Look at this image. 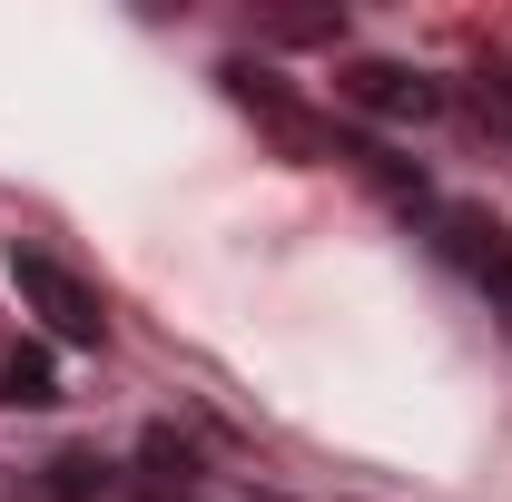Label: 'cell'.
Returning <instances> with one entry per match:
<instances>
[{"label": "cell", "mask_w": 512, "mask_h": 502, "mask_svg": "<svg viewBox=\"0 0 512 502\" xmlns=\"http://www.w3.org/2000/svg\"><path fill=\"white\" fill-rule=\"evenodd\" d=\"M10 286H20V306L40 315L60 345H99L109 335V306H99V286H79L60 256H40V247H10Z\"/></svg>", "instance_id": "cell-1"}, {"label": "cell", "mask_w": 512, "mask_h": 502, "mask_svg": "<svg viewBox=\"0 0 512 502\" xmlns=\"http://www.w3.org/2000/svg\"><path fill=\"white\" fill-rule=\"evenodd\" d=\"M335 89H345L365 119H394V128H414V119L444 109V79H424V69H404V60H355Z\"/></svg>", "instance_id": "cell-2"}, {"label": "cell", "mask_w": 512, "mask_h": 502, "mask_svg": "<svg viewBox=\"0 0 512 502\" xmlns=\"http://www.w3.org/2000/svg\"><path fill=\"white\" fill-rule=\"evenodd\" d=\"M50 493L60 502H109V463H99V453H60V463H50Z\"/></svg>", "instance_id": "cell-3"}, {"label": "cell", "mask_w": 512, "mask_h": 502, "mask_svg": "<svg viewBox=\"0 0 512 502\" xmlns=\"http://www.w3.org/2000/svg\"><path fill=\"white\" fill-rule=\"evenodd\" d=\"M0 404H50V355H0Z\"/></svg>", "instance_id": "cell-4"}, {"label": "cell", "mask_w": 512, "mask_h": 502, "mask_svg": "<svg viewBox=\"0 0 512 502\" xmlns=\"http://www.w3.org/2000/svg\"><path fill=\"white\" fill-rule=\"evenodd\" d=\"M473 109H483L493 128H512V60H483V69H473Z\"/></svg>", "instance_id": "cell-5"}, {"label": "cell", "mask_w": 512, "mask_h": 502, "mask_svg": "<svg viewBox=\"0 0 512 502\" xmlns=\"http://www.w3.org/2000/svg\"><path fill=\"white\" fill-rule=\"evenodd\" d=\"M483 286H493V306H503V315H512V247H503V256H493V266H483Z\"/></svg>", "instance_id": "cell-6"}]
</instances>
